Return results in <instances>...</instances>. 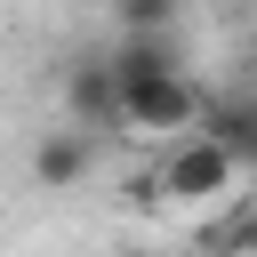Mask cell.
<instances>
[{
    "instance_id": "cell-1",
    "label": "cell",
    "mask_w": 257,
    "mask_h": 257,
    "mask_svg": "<svg viewBox=\"0 0 257 257\" xmlns=\"http://www.w3.org/2000/svg\"><path fill=\"white\" fill-rule=\"evenodd\" d=\"M233 177H241V161H233L217 137L185 128V137H169V153H161V169H153V193L177 201V209H209V201L233 193Z\"/></svg>"
},
{
    "instance_id": "cell-2",
    "label": "cell",
    "mask_w": 257,
    "mask_h": 257,
    "mask_svg": "<svg viewBox=\"0 0 257 257\" xmlns=\"http://www.w3.org/2000/svg\"><path fill=\"white\" fill-rule=\"evenodd\" d=\"M201 88L185 80V72H153V80H128L120 88V120L112 128H128V137H185L193 120H201Z\"/></svg>"
},
{
    "instance_id": "cell-3",
    "label": "cell",
    "mask_w": 257,
    "mask_h": 257,
    "mask_svg": "<svg viewBox=\"0 0 257 257\" xmlns=\"http://www.w3.org/2000/svg\"><path fill=\"white\" fill-rule=\"evenodd\" d=\"M88 169H96V128H80V120H56L32 145V185L40 193H72V185H88Z\"/></svg>"
},
{
    "instance_id": "cell-4",
    "label": "cell",
    "mask_w": 257,
    "mask_h": 257,
    "mask_svg": "<svg viewBox=\"0 0 257 257\" xmlns=\"http://www.w3.org/2000/svg\"><path fill=\"white\" fill-rule=\"evenodd\" d=\"M64 120H80V128H112L120 120V80H112L104 56H72L64 64Z\"/></svg>"
},
{
    "instance_id": "cell-5",
    "label": "cell",
    "mask_w": 257,
    "mask_h": 257,
    "mask_svg": "<svg viewBox=\"0 0 257 257\" xmlns=\"http://www.w3.org/2000/svg\"><path fill=\"white\" fill-rule=\"evenodd\" d=\"M193 128H201V137H217V145H225L241 169H257V96H249V88H233V96H209Z\"/></svg>"
},
{
    "instance_id": "cell-6",
    "label": "cell",
    "mask_w": 257,
    "mask_h": 257,
    "mask_svg": "<svg viewBox=\"0 0 257 257\" xmlns=\"http://www.w3.org/2000/svg\"><path fill=\"white\" fill-rule=\"evenodd\" d=\"M104 64H112V80H120V88H128V80H153V72H185V56H177V40H169V32H120Z\"/></svg>"
},
{
    "instance_id": "cell-7",
    "label": "cell",
    "mask_w": 257,
    "mask_h": 257,
    "mask_svg": "<svg viewBox=\"0 0 257 257\" xmlns=\"http://www.w3.org/2000/svg\"><path fill=\"white\" fill-rule=\"evenodd\" d=\"M120 32H177V0H112Z\"/></svg>"
},
{
    "instance_id": "cell-8",
    "label": "cell",
    "mask_w": 257,
    "mask_h": 257,
    "mask_svg": "<svg viewBox=\"0 0 257 257\" xmlns=\"http://www.w3.org/2000/svg\"><path fill=\"white\" fill-rule=\"evenodd\" d=\"M249 96H257V80H249Z\"/></svg>"
},
{
    "instance_id": "cell-9",
    "label": "cell",
    "mask_w": 257,
    "mask_h": 257,
    "mask_svg": "<svg viewBox=\"0 0 257 257\" xmlns=\"http://www.w3.org/2000/svg\"><path fill=\"white\" fill-rule=\"evenodd\" d=\"M249 8H257V0H249Z\"/></svg>"
}]
</instances>
